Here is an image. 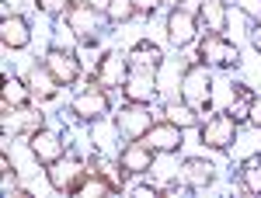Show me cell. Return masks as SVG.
I'll return each mask as SVG.
<instances>
[{
  "instance_id": "6da1fadb",
  "label": "cell",
  "mask_w": 261,
  "mask_h": 198,
  "mask_svg": "<svg viewBox=\"0 0 261 198\" xmlns=\"http://www.w3.org/2000/svg\"><path fill=\"white\" fill-rule=\"evenodd\" d=\"M181 101L199 108V111H209L213 108V80H209V70L205 63H192L181 77Z\"/></svg>"
},
{
  "instance_id": "7a4b0ae2",
  "label": "cell",
  "mask_w": 261,
  "mask_h": 198,
  "mask_svg": "<svg viewBox=\"0 0 261 198\" xmlns=\"http://www.w3.org/2000/svg\"><path fill=\"white\" fill-rule=\"evenodd\" d=\"M199 63H205V66H216V70H233V66L241 63V49L226 39V35H220V32H209V35L199 42Z\"/></svg>"
},
{
  "instance_id": "3957f363",
  "label": "cell",
  "mask_w": 261,
  "mask_h": 198,
  "mask_svg": "<svg viewBox=\"0 0 261 198\" xmlns=\"http://www.w3.org/2000/svg\"><path fill=\"white\" fill-rule=\"evenodd\" d=\"M84 174H87V167L81 163V157L63 153L56 163H49L45 181H49V188H53V191H60V195H73V191H77V184L84 181Z\"/></svg>"
},
{
  "instance_id": "277c9868",
  "label": "cell",
  "mask_w": 261,
  "mask_h": 198,
  "mask_svg": "<svg viewBox=\"0 0 261 198\" xmlns=\"http://www.w3.org/2000/svg\"><path fill=\"white\" fill-rule=\"evenodd\" d=\"M199 139H202V146H209V150H230V143L237 139V119L230 111L205 119L199 125Z\"/></svg>"
},
{
  "instance_id": "5b68a950",
  "label": "cell",
  "mask_w": 261,
  "mask_h": 198,
  "mask_svg": "<svg viewBox=\"0 0 261 198\" xmlns=\"http://www.w3.org/2000/svg\"><path fill=\"white\" fill-rule=\"evenodd\" d=\"M70 111H73V119H81V122H101L112 111V101L105 94V87L91 83L87 91H81L77 98L70 101Z\"/></svg>"
},
{
  "instance_id": "8992f818",
  "label": "cell",
  "mask_w": 261,
  "mask_h": 198,
  "mask_svg": "<svg viewBox=\"0 0 261 198\" xmlns=\"http://www.w3.org/2000/svg\"><path fill=\"white\" fill-rule=\"evenodd\" d=\"M133 73V63H129V56H122V52H105L98 60V66H94V73H91V83H98V87H122L125 83V77Z\"/></svg>"
},
{
  "instance_id": "52a82bcc",
  "label": "cell",
  "mask_w": 261,
  "mask_h": 198,
  "mask_svg": "<svg viewBox=\"0 0 261 198\" xmlns=\"http://www.w3.org/2000/svg\"><path fill=\"white\" fill-rule=\"evenodd\" d=\"M157 91H161V80H157L153 70H146V66H133V73L122 83V94H125V101H133V104H150V101L157 98Z\"/></svg>"
},
{
  "instance_id": "ba28073f",
  "label": "cell",
  "mask_w": 261,
  "mask_h": 198,
  "mask_svg": "<svg viewBox=\"0 0 261 198\" xmlns=\"http://www.w3.org/2000/svg\"><path fill=\"white\" fill-rule=\"evenodd\" d=\"M150 125H153V115H150V108L146 104H125L119 115H115V132L125 139H143L150 132Z\"/></svg>"
},
{
  "instance_id": "9c48e42d",
  "label": "cell",
  "mask_w": 261,
  "mask_h": 198,
  "mask_svg": "<svg viewBox=\"0 0 261 198\" xmlns=\"http://www.w3.org/2000/svg\"><path fill=\"white\" fill-rule=\"evenodd\" d=\"M199 35V18L188 11V7H171L167 11V39L174 49H185V45H192Z\"/></svg>"
},
{
  "instance_id": "30bf717a",
  "label": "cell",
  "mask_w": 261,
  "mask_h": 198,
  "mask_svg": "<svg viewBox=\"0 0 261 198\" xmlns=\"http://www.w3.org/2000/svg\"><path fill=\"white\" fill-rule=\"evenodd\" d=\"M143 143L153 150V153H178L181 146H185V129H178L174 122H153L150 125V132L143 136Z\"/></svg>"
},
{
  "instance_id": "8fae6325",
  "label": "cell",
  "mask_w": 261,
  "mask_h": 198,
  "mask_svg": "<svg viewBox=\"0 0 261 198\" xmlns=\"http://www.w3.org/2000/svg\"><path fill=\"white\" fill-rule=\"evenodd\" d=\"M28 150H32V157L39 160V163H56V160L66 153V146H63L60 132H53V129H35L32 136H28Z\"/></svg>"
},
{
  "instance_id": "7c38bea8",
  "label": "cell",
  "mask_w": 261,
  "mask_h": 198,
  "mask_svg": "<svg viewBox=\"0 0 261 198\" xmlns=\"http://www.w3.org/2000/svg\"><path fill=\"white\" fill-rule=\"evenodd\" d=\"M42 63L53 70V77L60 80L63 87H73V83L81 80V60H77L73 52H66V49H56V45H53Z\"/></svg>"
},
{
  "instance_id": "4fadbf2b",
  "label": "cell",
  "mask_w": 261,
  "mask_h": 198,
  "mask_svg": "<svg viewBox=\"0 0 261 198\" xmlns=\"http://www.w3.org/2000/svg\"><path fill=\"white\" fill-rule=\"evenodd\" d=\"M153 150L143 143V139H129V146L119 153V167L125 174H150V167H153Z\"/></svg>"
},
{
  "instance_id": "5bb4252c",
  "label": "cell",
  "mask_w": 261,
  "mask_h": 198,
  "mask_svg": "<svg viewBox=\"0 0 261 198\" xmlns=\"http://www.w3.org/2000/svg\"><path fill=\"white\" fill-rule=\"evenodd\" d=\"M66 24H70V32L77 35V39H87V35H98L101 32V14L94 11V4H73L70 11H66Z\"/></svg>"
},
{
  "instance_id": "9a60e30c",
  "label": "cell",
  "mask_w": 261,
  "mask_h": 198,
  "mask_svg": "<svg viewBox=\"0 0 261 198\" xmlns=\"http://www.w3.org/2000/svg\"><path fill=\"white\" fill-rule=\"evenodd\" d=\"M0 42L7 49H28V42H32L28 21L21 14H4V21H0Z\"/></svg>"
},
{
  "instance_id": "2e32d148",
  "label": "cell",
  "mask_w": 261,
  "mask_h": 198,
  "mask_svg": "<svg viewBox=\"0 0 261 198\" xmlns=\"http://www.w3.org/2000/svg\"><path fill=\"white\" fill-rule=\"evenodd\" d=\"M213 178H216V167H213L209 160L188 157L181 163V184H185V188H209Z\"/></svg>"
},
{
  "instance_id": "e0dca14e",
  "label": "cell",
  "mask_w": 261,
  "mask_h": 198,
  "mask_svg": "<svg viewBox=\"0 0 261 198\" xmlns=\"http://www.w3.org/2000/svg\"><path fill=\"white\" fill-rule=\"evenodd\" d=\"M28 87H32L35 98H56V91H60L63 83L53 77V70H49L45 63H35V66L28 70Z\"/></svg>"
},
{
  "instance_id": "ac0fdd59",
  "label": "cell",
  "mask_w": 261,
  "mask_h": 198,
  "mask_svg": "<svg viewBox=\"0 0 261 198\" xmlns=\"http://www.w3.org/2000/svg\"><path fill=\"white\" fill-rule=\"evenodd\" d=\"M112 191H119V184L108 178V174H101V171H94V167H87V174H84V181L77 184V191H73V195L98 198V195H112Z\"/></svg>"
},
{
  "instance_id": "d6986e66",
  "label": "cell",
  "mask_w": 261,
  "mask_h": 198,
  "mask_svg": "<svg viewBox=\"0 0 261 198\" xmlns=\"http://www.w3.org/2000/svg\"><path fill=\"white\" fill-rule=\"evenodd\" d=\"M199 21L205 24V32H226V4L223 0H202L199 4Z\"/></svg>"
},
{
  "instance_id": "ffe728a7",
  "label": "cell",
  "mask_w": 261,
  "mask_h": 198,
  "mask_svg": "<svg viewBox=\"0 0 261 198\" xmlns=\"http://www.w3.org/2000/svg\"><path fill=\"white\" fill-rule=\"evenodd\" d=\"M32 87L28 80H18V77H4V104L7 108H28L32 104Z\"/></svg>"
},
{
  "instance_id": "44dd1931",
  "label": "cell",
  "mask_w": 261,
  "mask_h": 198,
  "mask_svg": "<svg viewBox=\"0 0 261 198\" xmlns=\"http://www.w3.org/2000/svg\"><path fill=\"white\" fill-rule=\"evenodd\" d=\"M164 119L174 122L178 129H199L202 119H199V108H192V104H164Z\"/></svg>"
},
{
  "instance_id": "7402d4cb",
  "label": "cell",
  "mask_w": 261,
  "mask_h": 198,
  "mask_svg": "<svg viewBox=\"0 0 261 198\" xmlns=\"http://www.w3.org/2000/svg\"><path fill=\"white\" fill-rule=\"evenodd\" d=\"M129 63L133 66H146V70H157L164 63V52H161V45H153V42H136L133 45V52H129Z\"/></svg>"
},
{
  "instance_id": "603a6c76",
  "label": "cell",
  "mask_w": 261,
  "mask_h": 198,
  "mask_svg": "<svg viewBox=\"0 0 261 198\" xmlns=\"http://www.w3.org/2000/svg\"><path fill=\"white\" fill-rule=\"evenodd\" d=\"M237 178H241V188L247 195H261V157H247L241 163V171H237Z\"/></svg>"
},
{
  "instance_id": "cb8c5ba5",
  "label": "cell",
  "mask_w": 261,
  "mask_h": 198,
  "mask_svg": "<svg viewBox=\"0 0 261 198\" xmlns=\"http://www.w3.org/2000/svg\"><path fill=\"white\" fill-rule=\"evenodd\" d=\"M129 18H136V4H133V0H108V4H105V21L125 24Z\"/></svg>"
},
{
  "instance_id": "d4e9b609",
  "label": "cell",
  "mask_w": 261,
  "mask_h": 198,
  "mask_svg": "<svg viewBox=\"0 0 261 198\" xmlns=\"http://www.w3.org/2000/svg\"><path fill=\"white\" fill-rule=\"evenodd\" d=\"M35 4H39V11H45V14H66L73 7V0H35Z\"/></svg>"
},
{
  "instance_id": "484cf974",
  "label": "cell",
  "mask_w": 261,
  "mask_h": 198,
  "mask_svg": "<svg viewBox=\"0 0 261 198\" xmlns=\"http://www.w3.org/2000/svg\"><path fill=\"white\" fill-rule=\"evenodd\" d=\"M233 4H237L251 21H261V0H233Z\"/></svg>"
},
{
  "instance_id": "4316f807",
  "label": "cell",
  "mask_w": 261,
  "mask_h": 198,
  "mask_svg": "<svg viewBox=\"0 0 261 198\" xmlns=\"http://www.w3.org/2000/svg\"><path fill=\"white\" fill-rule=\"evenodd\" d=\"M247 122H251L254 129H261V94H254L251 104H247Z\"/></svg>"
},
{
  "instance_id": "83f0119b",
  "label": "cell",
  "mask_w": 261,
  "mask_h": 198,
  "mask_svg": "<svg viewBox=\"0 0 261 198\" xmlns=\"http://www.w3.org/2000/svg\"><path fill=\"white\" fill-rule=\"evenodd\" d=\"M133 4H136V14H146V18L161 7V0H133Z\"/></svg>"
},
{
  "instance_id": "f1b7e54d",
  "label": "cell",
  "mask_w": 261,
  "mask_h": 198,
  "mask_svg": "<svg viewBox=\"0 0 261 198\" xmlns=\"http://www.w3.org/2000/svg\"><path fill=\"white\" fill-rule=\"evenodd\" d=\"M251 45L261 52V21H254V32H251Z\"/></svg>"
},
{
  "instance_id": "f546056e",
  "label": "cell",
  "mask_w": 261,
  "mask_h": 198,
  "mask_svg": "<svg viewBox=\"0 0 261 198\" xmlns=\"http://www.w3.org/2000/svg\"><path fill=\"white\" fill-rule=\"evenodd\" d=\"M161 4H167V7H181L185 0H161Z\"/></svg>"
}]
</instances>
